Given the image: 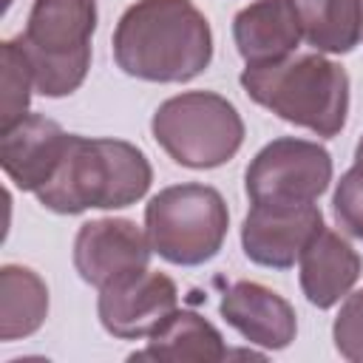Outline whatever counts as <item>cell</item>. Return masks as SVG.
<instances>
[{"label":"cell","mask_w":363,"mask_h":363,"mask_svg":"<svg viewBox=\"0 0 363 363\" xmlns=\"http://www.w3.org/2000/svg\"><path fill=\"white\" fill-rule=\"evenodd\" d=\"M320 230L323 213L318 204H252L241 224V250L258 267L289 269L298 264V258Z\"/></svg>","instance_id":"cell-10"},{"label":"cell","mask_w":363,"mask_h":363,"mask_svg":"<svg viewBox=\"0 0 363 363\" xmlns=\"http://www.w3.org/2000/svg\"><path fill=\"white\" fill-rule=\"evenodd\" d=\"M71 133L43 113H26L0 130V164L9 182L26 193H37L57 173Z\"/></svg>","instance_id":"cell-11"},{"label":"cell","mask_w":363,"mask_h":363,"mask_svg":"<svg viewBox=\"0 0 363 363\" xmlns=\"http://www.w3.org/2000/svg\"><path fill=\"white\" fill-rule=\"evenodd\" d=\"M332 213L337 227L363 241V136L354 145V162L352 167L340 176L335 196H332Z\"/></svg>","instance_id":"cell-19"},{"label":"cell","mask_w":363,"mask_h":363,"mask_svg":"<svg viewBox=\"0 0 363 363\" xmlns=\"http://www.w3.org/2000/svg\"><path fill=\"white\" fill-rule=\"evenodd\" d=\"M238 82L255 105L315 136H337L346 125L349 74L320 51H295L281 62L244 68Z\"/></svg>","instance_id":"cell-3"},{"label":"cell","mask_w":363,"mask_h":363,"mask_svg":"<svg viewBox=\"0 0 363 363\" xmlns=\"http://www.w3.org/2000/svg\"><path fill=\"white\" fill-rule=\"evenodd\" d=\"M360 255L357 250L335 230L323 224V230L309 241L303 255L298 258L301 292L318 309L337 306L360 278Z\"/></svg>","instance_id":"cell-14"},{"label":"cell","mask_w":363,"mask_h":363,"mask_svg":"<svg viewBox=\"0 0 363 363\" xmlns=\"http://www.w3.org/2000/svg\"><path fill=\"white\" fill-rule=\"evenodd\" d=\"M156 145L182 167L213 170L244 145V122L235 105L213 91H184L164 99L150 119Z\"/></svg>","instance_id":"cell-5"},{"label":"cell","mask_w":363,"mask_h":363,"mask_svg":"<svg viewBox=\"0 0 363 363\" xmlns=\"http://www.w3.org/2000/svg\"><path fill=\"white\" fill-rule=\"evenodd\" d=\"M111 45L122 74L145 82H190L213 60V31L193 0H136Z\"/></svg>","instance_id":"cell-1"},{"label":"cell","mask_w":363,"mask_h":363,"mask_svg":"<svg viewBox=\"0 0 363 363\" xmlns=\"http://www.w3.org/2000/svg\"><path fill=\"white\" fill-rule=\"evenodd\" d=\"M150 182L153 167L136 145L71 133L57 173L34 196L51 213L77 216L85 210L130 207L145 199Z\"/></svg>","instance_id":"cell-2"},{"label":"cell","mask_w":363,"mask_h":363,"mask_svg":"<svg viewBox=\"0 0 363 363\" xmlns=\"http://www.w3.org/2000/svg\"><path fill=\"white\" fill-rule=\"evenodd\" d=\"M0 57H3V79H0V91H3L0 130H3L28 113V102H31V91H34V74H31L28 57H26L17 37L3 43Z\"/></svg>","instance_id":"cell-18"},{"label":"cell","mask_w":363,"mask_h":363,"mask_svg":"<svg viewBox=\"0 0 363 363\" xmlns=\"http://www.w3.org/2000/svg\"><path fill=\"white\" fill-rule=\"evenodd\" d=\"M9 6H11V0H3V11H9Z\"/></svg>","instance_id":"cell-21"},{"label":"cell","mask_w":363,"mask_h":363,"mask_svg":"<svg viewBox=\"0 0 363 363\" xmlns=\"http://www.w3.org/2000/svg\"><path fill=\"white\" fill-rule=\"evenodd\" d=\"M179 309V286L170 275L139 269L99 289L96 315L108 335L119 340L150 337Z\"/></svg>","instance_id":"cell-8"},{"label":"cell","mask_w":363,"mask_h":363,"mask_svg":"<svg viewBox=\"0 0 363 363\" xmlns=\"http://www.w3.org/2000/svg\"><path fill=\"white\" fill-rule=\"evenodd\" d=\"M332 182V156L323 145L281 136L267 142L244 173V193L252 204L298 207L315 204Z\"/></svg>","instance_id":"cell-7"},{"label":"cell","mask_w":363,"mask_h":363,"mask_svg":"<svg viewBox=\"0 0 363 363\" xmlns=\"http://www.w3.org/2000/svg\"><path fill=\"white\" fill-rule=\"evenodd\" d=\"M230 357L221 332L190 309H176L150 337L142 352L128 360H173V363H218Z\"/></svg>","instance_id":"cell-15"},{"label":"cell","mask_w":363,"mask_h":363,"mask_svg":"<svg viewBox=\"0 0 363 363\" xmlns=\"http://www.w3.org/2000/svg\"><path fill=\"white\" fill-rule=\"evenodd\" d=\"M303 40L320 54H349L363 43V0H295Z\"/></svg>","instance_id":"cell-17"},{"label":"cell","mask_w":363,"mask_h":363,"mask_svg":"<svg viewBox=\"0 0 363 363\" xmlns=\"http://www.w3.org/2000/svg\"><path fill=\"white\" fill-rule=\"evenodd\" d=\"M218 315L252 346L267 352L286 349L298 335L292 303L258 281H235L224 289Z\"/></svg>","instance_id":"cell-12"},{"label":"cell","mask_w":363,"mask_h":363,"mask_svg":"<svg viewBox=\"0 0 363 363\" xmlns=\"http://www.w3.org/2000/svg\"><path fill=\"white\" fill-rule=\"evenodd\" d=\"M48 318L45 281L20 264H3L0 269V340H23L34 335Z\"/></svg>","instance_id":"cell-16"},{"label":"cell","mask_w":363,"mask_h":363,"mask_svg":"<svg viewBox=\"0 0 363 363\" xmlns=\"http://www.w3.org/2000/svg\"><path fill=\"white\" fill-rule=\"evenodd\" d=\"M153 255L147 233L130 218H94L77 230L74 269L96 289L147 269Z\"/></svg>","instance_id":"cell-9"},{"label":"cell","mask_w":363,"mask_h":363,"mask_svg":"<svg viewBox=\"0 0 363 363\" xmlns=\"http://www.w3.org/2000/svg\"><path fill=\"white\" fill-rule=\"evenodd\" d=\"M96 31V0H34L26 31L17 37L34 91L51 99L74 94L91 68V37Z\"/></svg>","instance_id":"cell-4"},{"label":"cell","mask_w":363,"mask_h":363,"mask_svg":"<svg viewBox=\"0 0 363 363\" xmlns=\"http://www.w3.org/2000/svg\"><path fill=\"white\" fill-rule=\"evenodd\" d=\"M332 340L340 357L349 363H363V289L343 298L332 323Z\"/></svg>","instance_id":"cell-20"},{"label":"cell","mask_w":363,"mask_h":363,"mask_svg":"<svg viewBox=\"0 0 363 363\" xmlns=\"http://www.w3.org/2000/svg\"><path fill=\"white\" fill-rule=\"evenodd\" d=\"M303 40L295 0H255L233 17V43L247 68L281 62Z\"/></svg>","instance_id":"cell-13"},{"label":"cell","mask_w":363,"mask_h":363,"mask_svg":"<svg viewBox=\"0 0 363 363\" xmlns=\"http://www.w3.org/2000/svg\"><path fill=\"white\" fill-rule=\"evenodd\" d=\"M227 230V201L210 184H170L145 207V233L153 255L176 267H199L216 258L224 247Z\"/></svg>","instance_id":"cell-6"}]
</instances>
